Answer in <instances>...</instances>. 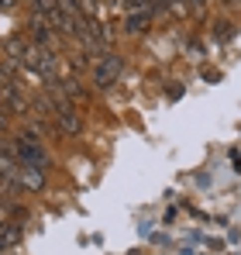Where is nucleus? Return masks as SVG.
<instances>
[{"label":"nucleus","mask_w":241,"mask_h":255,"mask_svg":"<svg viewBox=\"0 0 241 255\" xmlns=\"http://www.w3.org/2000/svg\"><path fill=\"white\" fill-rule=\"evenodd\" d=\"M14 141H17V159H21V162H35L41 169L52 166V159H48V152H45V145H41V134L35 128H24Z\"/></svg>","instance_id":"f257e3e1"},{"label":"nucleus","mask_w":241,"mask_h":255,"mask_svg":"<svg viewBox=\"0 0 241 255\" xmlns=\"http://www.w3.org/2000/svg\"><path fill=\"white\" fill-rule=\"evenodd\" d=\"M120 73H124V59L111 48V52H104V55L93 62V86H97V90H111V86L120 80Z\"/></svg>","instance_id":"f03ea898"},{"label":"nucleus","mask_w":241,"mask_h":255,"mask_svg":"<svg viewBox=\"0 0 241 255\" xmlns=\"http://www.w3.org/2000/svg\"><path fill=\"white\" fill-rule=\"evenodd\" d=\"M28 42L31 45H45V48L55 45V31H52L48 17L38 14V10H31V17H28Z\"/></svg>","instance_id":"7ed1b4c3"},{"label":"nucleus","mask_w":241,"mask_h":255,"mask_svg":"<svg viewBox=\"0 0 241 255\" xmlns=\"http://www.w3.org/2000/svg\"><path fill=\"white\" fill-rule=\"evenodd\" d=\"M152 10L148 7H138V10H124V35H131V38H138V35H145L148 28H152Z\"/></svg>","instance_id":"20e7f679"},{"label":"nucleus","mask_w":241,"mask_h":255,"mask_svg":"<svg viewBox=\"0 0 241 255\" xmlns=\"http://www.w3.org/2000/svg\"><path fill=\"white\" fill-rule=\"evenodd\" d=\"M17 179H21V186H24V190H31V193H41V190H45V169L35 166V162H21Z\"/></svg>","instance_id":"39448f33"},{"label":"nucleus","mask_w":241,"mask_h":255,"mask_svg":"<svg viewBox=\"0 0 241 255\" xmlns=\"http://www.w3.org/2000/svg\"><path fill=\"white\" fill-rule=\"evenodd\" d=\"M55 83H59V90H62V93H66V100H73V104H86V100H90V93L83 90L80 76H59Z\"/></svg>","instance_id":"423d86ee"},{"label":"nucleus","mask_w":241,"mask_h":255,"mask_svg":"<svg viewBox=\"0 0 241 255\" xmlns=\"http://www.w3.org/2000/svg\"><path fill=\"white\" fill-rule=\"evenodd\" d=\"M21 238H24V228H21L17 221H3V224H0V245H3V249L17 245Z\"/></svg>","instance_id":"0eeeda50"},{"label":"nucleus","mask_w":241,"mask_h":255,"mask_svg":"<svg viewBox=\"0 0 241 255\" xmlns=\"http://www.w3.org/2000/svg\"><path fill=\"white\" fill-rule=\"evenodd\" d=\"M235 28H238L235 21H224L221 17V21H214V38L217 42H228V38H235Z\"/></svg>","instance_id":"6e6552de"},{"label":"nucleus","mask_w":241,"mask_h":255,"mask_svg":"<svg viewBox=\"0 0 241 255\" xmlns=\"http://www.w3.org/2000/svg\"><path fill=\"white\" fill-rule=\"evenodd\" d=\"M3 221H10V204L0 200V224H3Z\"/></svg>","instance_id":"1a4fd4ad"},{"label":"nucleus","mask_w":241,"mask_h":255,"mask_svg":"<svg viewBox=\"0 0 241 255\" xmlns=\"http://www.w3.org/2000/svg\"><path fill=\"white\" fill-rule=\"evenodd\" d=\"M10 7H17V0H0V10H10Z\"/></svg>","instance_id":"9d476101"},{"label":"nucleus","mask_w":241,"mask_h":255,"mask_svg":"<svg viewBox=\"0 0 241 255\" xmlns=\"http://www.w3.org/2000/svg\"><path fill=\"white\" fill-rule=\"evenodd\" d=\"M0 252H3V245H0Z\"/></svg>","instance_id":"9b49d317"}]
</instances>
